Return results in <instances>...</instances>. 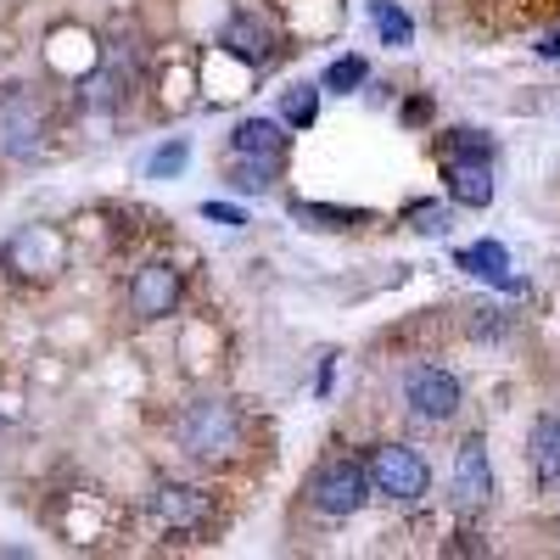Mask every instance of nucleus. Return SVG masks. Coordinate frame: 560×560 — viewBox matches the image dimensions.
I'll return each instance as SVG.
<instances>
[{
    "mask_svg": "<svg viewBox=\"0 0 560 560\" xmlns=\"http://www.w3.org/2000/svg\"><path fill=\"white\" fill-rule=\"evenodd\" d=\"M168 438L185 459H197V465H230L247 443V420L224 393H197V398H185L174 409Z\"/></svg>",
    "mask_w": 560,
    "mask_h": 560,
    "instance_id": "nucleus-1",
    "label": "nucleus"
},
{
    "mask_svg": "<svg viewBox=\"0 0 560 560\" xmlns=\"http://www.w3.org/2000/svg\"><path fill=\"white\" fill-rule=\"evenodd\" d=\"M303 499L325 522H353L376 493H370V471H364L359 454H325L303 482Z\"/></svg>",
    "mask_w": 560,
    "mask_h": 560,
    "instance_id": "nucleus-2",
    "label": "nucleus"
},
{
    "mask_svg": "<svg viewBox=\"0 0 560 560\" xmlns=\"http://www.w3.org/2000/svg\"><path fill=\"white\" fill-rule=\"evenodd\" d=\"M364 471H370V493H376L382 504H398V510H415L420 499L432 493V465L427 454H420L415 443H376L364 454Z\"/></svg>",
    "mask_w": 560,
    "mask_h": 560,
    "instance_id": "nucleus-3",
    "label": "nucleus"
},
{
    "mask_svg": "<svg viewBox=\"0 0 560 560\" xmlns=\"http://www.w3.org/2000/svg\"><path fill=\"white\" fill-rule=\"evenodd\" d=\"M398 393H404V409L420 420V427H448V420L459 415V404H465L459 376H454L448 364H438V359L409 364L404 382H398Z\"/></svg>",
    "mask_w": 560,
    "mask_h": 560,
    "instance_id": "nucleus-4",
    "label": "nucleus"
},
{
    "mask_svg": "<svg viewBox=\"0 0 560 560\" xmlns=\"http://www.w3.org/2000/svg\"><path fill=\"white\" fill-rule=\"evenodd\" d=\"M45 102L34 84H0V158L7 163H28L45 147Z\"/></svg>",
    "mask_w": 560,
    "mask_h": 560,
    "instance_id": "nucleus-5",
    "label": "nucleus"
},
{
    "mask_svg": "<svg viewBox=\"0 0 560 560\" xmlns=\"http://www.w3.org/2000/svg\"><path fill=\"white\" fill-rule=\"evenodd\" d=\"M147 516L174 538H202L219 522V499L197 482H158L152 499H147Z\"/></svg>",
    "mask_w": 560,
    "mask_h": 560,
    "instance_id": "nucleus-6",
    "label": "nucleus"
},
{
    "mask_svg": "<svg viewBox=\"0 0 560 560\" xmlns=\"http://www.w3.org/2000/svg\"><path fill=\"white\" fill-rule=\"evenodd\" d=\"M124 298H129V314H135L140 325H158V319H174V314H179L185 280H179V269H174L168 258H152V264H140V269L129 275Z\"/></svg>",
    "mask_w": 560,
    "mask_h": 560,
    "instance_id": "nucleus-7",
    "label": "nucleus"
},
{
    "mask_svg": "<svg viewBox=\"0 0 560 560\" xmlns=\"http://www.w3.org/2000/svg\"><path fill=\"white\" fill-rule=\"evenodd\" d=\"M219 51L247 62V68H269L280 57V23L269 12H258V7L230 12V23L219 28Z\"/></svg>",
    "mask_w": 560,
    "mask_h": 560,
    "instance_id": "nucleus-8",
    "label": "nucleus"
},
{
    "mask_svg": "<svg viewBox=\"0 0 560 560\" xmlns=\"http://www.w3.org/2000/svg\"><path fill=\"white\" fill-rule=\"evenodd\" d=\"M448 499L459 516H482L493 504V465H488V443L482 432H471L459 448H454V482H448Z\"/></svg>",
    "mask_w": 560,
    "mask_h": 560,
    "instance_id": "nucleus-9",
    "label": "nucleus"
},
{
    "mask_svg": "<svg viewBox=\"0 0 560 560\" xmlns=\"http://www.w3.org/2000/svg\"><path fill=\"white\" fill-rule=\"evenodd\" d=\"M0 264H7L12 275H57L62 264H68V242L57 236L51 224H28V230H18V236L7 242V253H0Z\"/></svg>",
    "mask_w": 560,
    "mask_h": 560,
    "instance_id": "nucleus-10",
    "label": "nucleus"
},
{
    "mask_svg": "<svg viewBox=\"0 0 560 560\" xmlns=\"http://www.w3.org/2000/svg\"><path fill=\"white\" fill-rule=\"evenodd\" d=\"M443 185H448V202L488 208L493 202V163L488 158H443Z\"/></svg>",
    "mask_w": 560,
    "mask_h": 560,
    "instance_id": "nucleus-11",
    "label": "nucleus"
},
{
    "mask_svg": "<svg viewBox=\"0 0 560 560\" xmlns=\"http://www.w3.org/2000/svg\"><path fill=\"white\" fill-rule=\"evenodd\" d=\"M230 158H287V124L264 113L242 118L230 129Z\"/></svg>",
    "mask_w": 560,
    "mask_h": 560,
    "instance_id": "nucleus-12",
    "label": "nucleus"
},
{
    "mask_svg": "<svg viewBox=\"0 0 560 560\" xmlns=\"http://www.w3.org/2000/svg\"><path fill=\"white\" fill-rule=\"evenodd\" d=\"M454 269L488 280V287H499V292H522V280L510 275V253H504V242H493V236L477 242V247H459V253H454Z\"/></svg>",
    "mask_w": 560,
    "mask_h": 560,
    "instance_id": "nucleus-13",
    "label": "nucleus"
},
{
    "mask_svg": "<svg viewBox=\"0 0 560 560\" xmlns=\"http://www.w3.org/2000/svg\"><path fill=\"white\" fill-rule=\"evenodd\" d=\"M527 459H533V477L538 488H555L560 482V409H544L527 432Z\"/></svg>",
    "mask_w": 560,
    "mask_h": 560,
    "instance_id": "nucleus-14",
    "label": "nucleus"
},
{
    "mask_svg": "<svg viewBox=\"0 0 560 560\" xmlns=\"http://www.w3.org/2000/svg\"><path fill=\"white\" fill-rule=\"evenodd\" d=\"M280 168H287V158H230V185L242 197H264L280 179Z\"/></svg>",
    "mask_w": 560,
    "mask_h": 560,
    "instance_id": "nucleus-15",
    "label": "nucleus"
},
{
    "mask_svg": "<svg viewBox=\"0 0 560 560\" xmlns=\"http://www.w3.org/2000/svg\"><path fill=\"white\" fill-rule=\"evenodd\" d=\"M287 208H292V219H298V224H308V230H353V224H364V213H359V208H331V202H303V197H292Z\"/></svg>",
    "mask_w": 560,
    "mask_h": 560,
    "instance_id": "nucleus-16",
    "label": "nucleus"
},
{
    "mask_svg": "<svg viewBox=\"0 0 560 560\" xmlns=\"http://www.w3.org/2000/svg\"><path fill=\"white\" fill-rule=\"evenodd\" d=\"M319 96H325L319 84H292V90H280V124H287V129H314Z\"/></svg>",
    "mask_w": 560,
    "mask_h": 560,
    "instance_id": "nucleus-17",
    "label": "nucleus"
},
{
    "mask_svg": "<svg viewBox=\"0 0 560 560\" xmlns=\"http://www.w3.org/2000/svg\"><path fill=\"white\" fill-rule=\"evenodd\" d=\"M370 18H376V34H382V45H393V51L415 45V23H409V12L398 7V0H370Z\"/></svg>",
    "mask_w": 560,
    "mask_h": 560,
    "instance_id": "nucleus-18",
    "label": "nucleus"
},
{
    "mask_svg": "<svg viewBox=\"0 0 560 560\" xmlns=\"http://www.w3.org/2000/svg\"><path fill=\"white\" fill-rule=\"evenodd\" d=\"M404 219H409L415 236H448L454 230V202H409Z\"/></svg>",
    "mask_w": 560,
    "mask_h": 560,
    "instance_id": "nucleus-19",
    "label": "nucleus"
},
{
    "mask_svg": "<svg viewBox=\"0 0 560 560\" xmlns=\"http://www.w3.org/2000/svg\"><path fill=\"white\" fill-rule=\"evenodd\" d=\"M185 163H191V140L174 135V140H163V147L147 158V179H179Z\"/></svg>",
    "mask_w": 560,
    "mask_h": 560,
    "instance_id": "nucleus-20",
    "label": "nucleus"
},
{
    "mask_svg": "<svg viewBox=\"0 0 560 560\" xmlns=\"http://www.w3.org/2000/svg\"><path fill=\"white\" fill-rule=\"evenodd\" d=\"M364 79H370V62L364 57H337L331 68L319 73V90H331V96H353Z\"/></svg>",
    "mask_w": 560,
    "mask_h": 560,
    "instance_id": "nucleus-21",
    "label": "nucleus"
},
{
    "mask_svg": "<svg viewBox=\"0 0 560 560\" xmlns=\"http://www.w3.org/2000/svg\"><path fill=\"white\" fill-rule=\"evenodd\" d=\"M443 158H488V163H493V140H488L482 129H448Z\"/></svg>",
    "mask_w": 560,
    "mask_h": 560,
    "instance_id": "nucleus-22",
    "label": "nucleus"
},
{
    "mask_svg": "<svg viewBox=\"0 0 560 560\" xmlns=\"http://www.w3.org/2000/svg\"><path fill=\"white\" fill-rule=\"evenodd\" d=\"M202 219H208V224H224V230H242V224H247V213H242L236 202H202Z\"/></svg>",
    "mask_w": 560,
    "mask_h": 560,
    "instance_id": "nucleus-23",
    "label": "nucleus"
},
{
    "mask_svg": "<svg viewBox=\"0 0 560 560\" xmlns=\"http://www.w3.org/2000/svg\"><path fill=\"white\" fill-rule=\"evenodd\" d=\"M499 308H477V319H471V331L477 337H504V319H493Z\"/></svg>",
    "mask_w": 560,
    "mask_h": 560,
    "instance_id": "nucleus-24",
    "label": "nucleus"
},
{
    "mask_svg": "<svg viewBox=\"0 0 560 560\" xmlns=\"http://www.w3.org/2000/svg\"><path fill=\"white\" fill-rule=\"evenodd\" d=\"M427 113H432V102L420 96V102H409V107H404V124H420V118H427Z\"/></svg>",
    "mask_w": 560,
    "mask_h": 560,
    "instance_id": "nucleus-25",
    "label": "nucleus"
},
{
    "mask_svg": "<svg viewBox=\"0 0 560 560\" xmlns=\"http://www.w3.org/2000/svg\"><path fill=\"white\" fill-rule=\"evenodd\" d=\"M538 57H560V28H555V34H549V39L538 45Z\"/></svg>",
    "mask_w": 560,
    "mask_h": 560,
    "instance_id": "nucleus-26",
    "label": "nucleus"
}]
</instances>
